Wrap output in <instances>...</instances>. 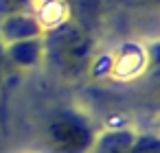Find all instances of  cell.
I'll use <instances>...</instances> for the list:
<instances>
[{
    "instance_id": "cell-2",
    "label": "cell",
    "mask_w": 160,
    "mask_h": 153,
    "mask_svg": "<svg viewBox=\"0 0 160 153\" xmlns=\"http://www.w3.org/2000/svg\"><path fill=\"white\" fill-rule=\"evenodd\" d=\"M48 144L55 153H83V149L90 144L88 131L81 127V122L70 118H59L48 127Z\"/></svg>"
},
{
    "instance_id": "cell-1",
    "label": "cell",
    "mask_w": 160,
    "mask_h": 153,
    "mask_svg": "<svg viewBox=\"0 0 160 153\" xmlns=\"http://www.w3.org/2000/svg\"><path fill=\"white\" fill-rule=\"evenodd\" d=\"M51 48L55 64L68 74H77L79 70H83L90 59V42L77 26H68V24L55 26Z\"/></svg>"
}]
</instances>
